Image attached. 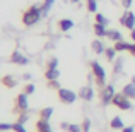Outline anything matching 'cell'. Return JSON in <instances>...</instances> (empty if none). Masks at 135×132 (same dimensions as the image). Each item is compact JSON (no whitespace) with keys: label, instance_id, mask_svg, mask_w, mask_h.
Listing matches in <instances>:
<instances>
[{"label":"cell","instance_id":"cell-1","mask_svg":"<svg viewBox=\"0 0 135 132\" xmlns=\"http://www.w3.org/2000/svg\"><path fill=\"white\" fill-rule=\"evenodd\" d=\"M41 16H43V14H41V7L31 5V7H27L22 14V24L24 26H33V24H36L38 21H40Z\"/></svg>","mask_w":135,"mask_h":132},{"label":"cell","instance_id":"cell-2","mask_svg":"<svg viewBox=\"0 0 135 132\" xmlns=\"http://www.w3.org/2000/svg\"><path fill=\"white\" fill-rule=\"evenodd\" d=\"M91 69H92V74H94V77H96V83H98V86H101V88H104L106 86V72H104V69L101 67V63L99 62H91Z\"/></svg>","mask_w":135,"mask_h":132},{"label":"cell","instance_id":"cell-3","mask_svg":"<svg viewBox=\"0 0 135 132\" xmlns=\"http://www.w3.org/2000/svg\"><path fill=\"white\" fill-rule=\"evenodd\" d=\"M111 103L116 106V108H120V110H132L130 98H128V96H125L123 93H116V94L113 96V101Z\"/></svg>","mask_w":135,"mask_h":132},{"label":"cell","instance_id":"cell-4","mask_svg":"<svg viewBox=\"0 0 135 132\" xmlns=\"http://www.w3.org/2000/svg\"><path fill=\"white\" fill-rule=\"evenodd\" d=\"M14 112L16 113H26L27 112V94L21 93L14 99Z\"/></svg>","mask_w":135,"mask_h":132},{"label":"cell","instance_id":"cell-5","mask_svg":"<svg viewBox=\"0 0 135 132\" xmlns=\"http://www.w3.org/2000/svg\"><path fill=\"white\" fill-rule=\"evenodd\" d=\"M58 99L63 105H72L77 99V94L74 91H70V89H67V88H60L58 89Z\"/></svg>","mask_w":135,"mask_h":132},{"label":"cell","instance_id":"cell-6","mask_svg":"<svg viewBox=\"0 0 135 132\" xmlns=\"http://www.w3.org/2000/svg\"><path fill=\"white\" fill-rule=\"evenodd\" d=\"M120 22H122V26H125L130 31L135 29V14L132 10H125V14L120 17Z\"/></svg>","mask_w":135,"mask_h":132},{"label":"cell","instance_id":"cell-7","mask_svg":"<svg viewBox=\"0 0 135 132\" xmlns=\"http://www.w3.org/2000/svg\"><path fill=\"white\" fill-rule=\"evenodd\" d=\"M115 94H116V93H115V88H113V86H104L101 89V101H103V105L111 103Z\"/></svg>","mask_w":135,"mask_h":132},{"label":"cell","instance_id":"cell-8","mask_svg":"<svg viewBox=\"0 0 135 132\" xmlns=\"http://www.w3.org/2000/svg\"><path fill=\"white\" fill-rule=\"evenodd\" d=\"M10 60H12L14 63H17V65H26L27 63V57H24L19 50H16V52L10 55Z\"/></svg>","mask_w":135,"mask_h":132},{"label":"cell","instance_id":"cell-9","mask_svg":"<svg viewBox=\"0 0 135 132\" xmlns=\"http://www.w3.org/2000/svg\"><path fill=\"white\" fill-rule=\"evenodd\" d=\"M2 84H3L7 89H12V88L17 86V77L10 76V74H5V76L2 77Z\"/></svg>","mask_w":135,"mask_h":132},{"label":"cell","instance_id":"cell-10","mask_svg":"<svg viewBox=\"0 0 135 132\" xmlns=\"http://www.w3.org/2000/svg\"><path fill=\"white\" fill-rule=\"evenodd\" d=\"M58 76H60L58 67H46V70H45L46 81H55V79H58Z\"/></svg>","mask_w":135,"mask_h":132},{"label":"cell","instance_id":"cell-11","mask_svg":"<svg viewBox=\"0 0 135 132\" xmlns=\"http://www.w3.org/2000/svg\"><path fill=\"white\" fill-rule=\"evenodd\" d=\"M79 96H80L82 99H86V101H91V99L94 98V91H92L91 86H84V88H80Z\"/></svg>","mask_w":135,"mask_h":132},{"label":"cell","instance_id":"cell-12","mask_svg":"<svg viewBox=\"0 0 135 132\" xmlns=\"http://www.w3.org/2000/svg\"><path fill=\"white\" fill-rule=\"evenodd\" d=\"M58 28H60V31H63V33H67V31H70L74 28V22L70 19H60V22H58Z\"/></svg>","mask_w":135,"mask_h":132},{"label":"cell","instance_id":"cell-13","mask_svg":"<svg viewBox=\"0 0 135 132\" xmlns=\"http://www.w3.org/2000/svg\"><path fill=\"white\" fill-rule=\"evenodd\" d=\"M36 130L38 132H53L51 127H50V124L46 122V120H41V119L36 122Z\"/></svg>","mask_w":135,"mask_h":132},{"label":"cell","instance_id":"cell-14","mask_svg":"<svg viewBox=\"0 0 135 132\" xmlns=\"http://www.w3.org/2000/svg\"><path fill=\"white\" fill-rule=\"evenodd\" d=\"M106 36H108L109 40H113L115 43H116V41H123L122 33H120V31H116V29H109L108 33H106Z\"/></svg>","mask_w":135,"mask_h":132},{"label":"cell","instance_id":"cell-15","mask_svg":"<svg viewBox=\"0 0 135 132\" xmlns=\"http://www.w3.org/2000/svg\"><path fill=\"white\" fill-rule=\"evenodd\" d=\"M122 93H123L125 96H128L130 99H135V84H132V83L127 84V86L123 88V91H122Z\"/></svg>","mask_w":135,"mask_h":132},{"label":"cell","instance_id":"cell-16","mask_svg":"<svg viewBox=\"0 0 135 132\" xmlns=\"http://www.w3.org/2000/svg\"><path fill=\"white\" fill-rule=\"evenodd\" d=\"M109 125H111V129H115V130H122L123 127H125V124H123V120L120 119V117H115V119H111Z\"/></svg>","mask_w":135,"mask_h":132},{"label":"cell","instance_id":"cell-17","mask_svg":"<svg viewBox=\"0 0 135 132\" xmlns=\"http://www.w3.org/2000/svg\"><path fill=\"white\" fill-rule=\"evenodd\" d=\"M51 113H53V108H51V106H46V108L40 110V119H41V120H46V122H48L50 117H51Z\"/></svg>","mask_w":135,"mask_h":132},{"label":"cell","instance_id":"cell-18","mask_svg":"<svg viewBox=\"0 0 135 132\" xmlns=\"http://www.w3.org/2000/svg\"><path fill=\"white\" fill-rule=\"evenodd\" d=\"M94 33H96V36L103 38V36H106L108 29H106V26H103V24H98V22H96V24H94Z\"/></svg>","mask_w":135,"mask_h":132},{"label":"cell","instance_id":"cell-19","mask_svg":"<svg viewBox=\"0 0 135 132\" xmlns=\"http://www.w3.org/2000/svg\"><path fill=\"white\" fill-rule=\"evenodd\" d=\"M92 50H94V53H98V55H99V53H104V52H106L104 45H103L99 40H94V41H92Z\"/></svg>","mask_w":135,"mask_h":132},{"label":"cell","instance_id":"cell-20","mask_svg":"<svg viewBox=\"0 0 135 132\" xmlns=\"http://www.w3.org/2000/svg\"><path fill=\"white\" fill-rule=\"evenodd\" d=\"M53 2H55V0H45V2H43V5H41V14H43V16L48 14V10L51 9Z\"/></svg>","mask_w":135,"mask_h":132},{"label":"cell","instance_id":"cell-21","mask_svg":"<svg viewBox=\"0 0 135 132\" xmlns=\"http://www.w3.org/2000/svg\"><path fill=\"white\" fill-rule=\"evenodd\" d=\"M128 46H130V43H125V41H116L113 48H115L116 52H123V50H128Z\"/></svg>","mask_w":135,"mask_h":132},{"label":"cell","instance_id":"cell-22","mask_svg":"<svg viewBox=\"0 0 135 132\" xmlns=\"http://www.w3.org/2000/svg\"><path fill=\"white\" fill-rule=\"evenodd\" d=\"M123 70V58H116L115 60V74H120Z\"/></svg>","mask_w":135,"mask_h":132},{"label":"cell","instance_id":"cell-23","mask_svg":"<svg viewBox=\"0 0 135 132\" xmlns=\"http://www.w3.org/2000/svg\"><path fill=\"white\" fill-rule=\"evenodd\" d=\"M104 55H106V58L108 60H115V55H116V50L115 48H106V52H104Z\"/></svg>","mask_w":135,"mask_h":132},{"label":"cell","instance_id":"cell-24","mask_svg":"<svg viewBox=\"0 0 135 132\" xmlns=\"http://www.w3.org/2000/svg\"><path fill=\"white\" fill-rule=\"evenodd\" d=\"M69 132H82V127L80 125H75V124H67V129Z\"/></svg>","mask_w":135,"mask_h":132},{"label":"cell","instance_id":"cell-25","mask_svg":"<svg viewBox=\"0 0 135 132\" xmlns=\"http://www.w3.org/2000/svg\"><path fill=\"white\" fill-rule=\"evenodd\" d=\"M87 10L89 12H96L98 10V2L96 0H87Z\"/></svg>","mask_w":135,"mask_h":132},{"label":"cell","instance_id":"cell-26","mask_svg":"<svg viewBox=\"0 0 135 132\" xmlns=\"http://www.w3.org/2000/svg\"><path fill=\"white\" fill-rule=\"evenodd\" d=\"M96 22H98V24H103V26H108V19H106L103 14H96Z\"/></svg>","mask_w":135,"mask_h":132},{"label":"cell","instance_id":"cell-27","mask_svg":"<svg viewBox=\"0 0 135 132\" xmlns=\"http://www.w3.org/2000/svg\"><path fill=\"white\" fill-rule=\"evenodd\" d=\"M12 130H16V132H27L26 129H24V124H19V122L12 124Z\"/></svg>","mask_w":135,"mask_h":132},{"label":"cell","instance_id":"cell-28","mask_svg":"<svg viewBox=\"0 0 135 132\" xmlns=\"http://www.w3.org/2000/svg\"><path fill=\"white\" fill-rule=\"evenodd\" d=\"M48 88H50V89H56V91H58L62 86H60V83L55 79V81H48Z\"/></svg>","mask_w":135,"mask_h":132},{"label":"cell","instance_id":"cell-29","mask_svg":"<svg viewBox=\"0 0 135 132\" xmlns=\"http://www.w3.org/2000/svg\"><path fill=\"white\" fill-rule=\"evenodd\" d=\"M80 127H82V132H89V129H91V120L86 119V120L82 122V125H80Z\"/></svg>","mask_w":135,"mask_h":132},{"label":"cell","instance_id":"cell-30","mask_svg":"<svg viewBox=\"0 0 135 132\" xmlns=\"http://www.w3.org/2000/svg\"><path fill=\"white\" fill-rule=\"evenodd\" d=\"M34 84H26V88H24V93H26V94H33L34 93Z\"/></svg>","mask_w":135,"mask_h":132},{"label":"cell","instance_id":"cell-31","mask_svg":"<svg viewBox=\"0 0 135 132\" xmlns=\"http://www.w3.org/2000/svg\"><path fill=\"white\" fill-rule=\"evenodd\" d=\"M19 120H17V122H19V124H26L27 122V119H29V115H27V112L26 113H19Z\"/></svg>","mask_w":135,"mask_h":132},{"label":"cell","instance_id":"cell-32","mask_svg":"<svg viewBox=\"0 0 135 132\" xmlns=\"http://www.w3.org/2000/svg\"><path fill=\"white\" fill-rule=\"evenodd\" d=\"M12 129V124H0V132L3 130H10Z\"/></svg>","mask_w":135,"mask_h":132},{"label":"cell","instance_id":"cell-33","mask_svg":"<svg viewBox=\"0 0 135 132\" xmlns=\"http://www.w3.org/2000/svg\"><path fill=\"white\" fill-rule=\"evenodd\" d=\"M46 67H58V60L56 58H50V62L46 63Z\"/></svg>","mask_w":135,"mask_h":132},{"label":"cell","instance_id":"cell-34","mask_svg":"<svg viewBox=\"0 0 135 132\" xmlns=\"http://www.w3.org/2000/svg\"><path fill=\"white\" fill-rule=\"evenodd\" d=\"M133 0H122V5L125 7V9H130V5H132Z\"/></svg>","mask_w":135,"mask_h":132},{"label":"cell","instance_id":"cell-35","mask_svg":"<svg viewBox=\"0 0 135 132\" xmlns=\"http://www.w3.org/2000/svg\"><path fill=\"white\" fill-rule=\"evenodd\" d=\"M122 132H135V127L133 125H128V127H123Z\"/></svg>","mask_w":135,"mask_h":132},{"label":"cell","instance_id":"cell-36","mask_svg":"<svg viewBox=\"0 0 135 132\" xmlns=\"http://www.w3.org/2000/svg\"><path fill=\"white\" fill-rule=\"evenodd\" d=\"M128 52L132 53V55L135 57V43H130V46H128Z\"/></svg>","mask_w":135,"mask_h":132},{"label":"cell","instance_id":"cell-37","mask_svg":"<svg viewBox=\"0 0 135 132\" xmlns=\"http://www.w3.org/2000/svg\"><path fill=\"white\" fill-rule=\"evenodd\" d=\"M130 38H132L133 43H135V29H132V33H130Z\"/></svg>","mask_w":135,"mask_h":132},{"label":"cell","instance_id":"cell-38","mask_svg":"<svg viewBox=\"0 0 135 132\" xmlns=\"http://www.w3.org/2000/svg\"><path fill=\"white\" fill-rule=\"evenodd\" d=\"M132 84H135V76H132Z\"/></svg>","mask_w":135,"mask_h":132},{"label":"cell","instance_id":"cell-39","mask_svg":"<svg viewBox=\"0 0 135 132\" xmlns=\"http://www.w3.org/2000/svg\"><path fill=\"white\" fill-rule=\"evenodd\" d=\"M72 2H74V3H77V2H79V0H72Z\"/></svg>","mask_w":135,"mask_h":132}]
</instances>
